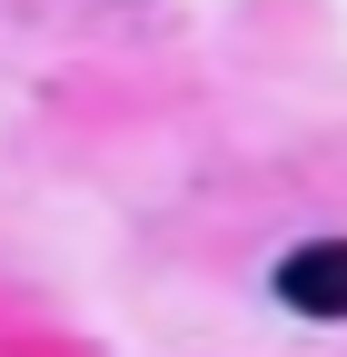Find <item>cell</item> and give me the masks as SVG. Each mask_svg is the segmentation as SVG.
I'll return each instance as SVG.
<instances>
[{"mask_svg":"<svg viewBox=\"0 0 347 357\" xmlns=\"http://www.w3.org/2000/svg\"><path fill=\"white\" fill-rule=\"evenodd\" d=\"M278 298L298 318H347V238H308L278 258Z\"/></svg>","mask_w":347,"mask_h":357,"instance_id":"1","label":"cell"}]
</instances>
